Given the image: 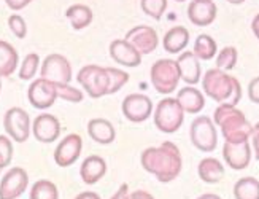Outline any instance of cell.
Segmentation results:
<instances>
[{"label": "cell", "mask_w": 259, "mask_h": 199, "mask_svg": "<svg viewBox=\"0 0 259 199\" xmlns=\"http://www.w3.org/2000/svg\"><path fill=\"white\" fill-rule=\"evenodd\" d=\"M142 168L154 175L161 183H170L183 169L182 153L174 142H164L159 147H150L142 151Z\"/></svg>", "instance_id": "1"}, {"label": "cell", "mask_w": 259, "mask_h": 199, "mask_svg": "<svg viewBox=\"0 0 259 199\" xmlns=\"http://www.w3.org/2000/svg\"><path fill=\"white\" fill-rule=\"evenodd\" d=\"M204 93L220 104L237 107L242 99V86L235 76L220 69H208L202 78Z\"/></svg>", "instance_id": "2"}, {"label": "cell", "mask_w": 259, "mask_h": 199, "mask_svg": "<svg viewBox=\"0 0 259 199\" xmlns=\"http://www.w3.org/2000/svg\"><path fill=\"white\" fill-rule=\"evenodd\" d=\"M213 123H217L221 128L224 142L231 143L250 140L253 132V126L246 120L243 112L229 104H220V107H217L215 115H213Z\"/></svg>", "instance_id": "3"}, {"label": "cell", "mask_w": 259, "mask_h": 199, "mask_svg": "<svg viewBox=\"0 0 259 199\" xmlns=\"http://www.w3.org/2000/svg\"><path fill=\"white\" fill-rule=\"evenodd\" d=\"M76 80L83 86L86 94L93 99H100L104 96H108L110 88V76L107 72V67L96 64H89L78 72Z\"/></svg>", "instance_id": "4"}, {"label": "cell", "mask_w": 259, "mask_h": 199, "mask_svg": "<svg viewBox=\"0 0 259 199\" xmlns=\"http://www.w3.org/2000/svg\"><path fill=\"white\" fill-rule=\"evenodd\" d=\"M150 78H151L154 90L159 94H164V96L172 94L177 90L178 82L182 80L180 78V70H178L177 61H174V59L156 61L151 65Z\"/></svg>", "instance_id": "5"}, {"label": "cell", "mask_w": 259, "mask_h": 199, "mask_svg": "<svg viewBox=\"0 0 259 199\" xmlns=\"http://www.w3.org/2000/svg\"><path fill=\"white\" fill-rule=\"evenodd\" d=\"M185 112L174 97H165L154 110V125L164 134H174L183 125Z\"/></svg>", "instance_id": "6"}, {"label": "cell", "mask_w": 259, "mask_h": 199, "mask_svg": "<svg viewBox=\"0 0 259 199\" xmlns=\"http://www.w3.org/2000/svg\"><path fill=\"white\" fill-rule=\"evenodd\" d=\"M189 137L193 145L200 151H213L218 145V132L215 123L208 116H197L189 129Z\"/></svg>", "instance_id": "7"}, {"label": "cell", "mask_w": 259, "mask_h": 199, "mask_svg": "<svg viewBox=\"0 0 259 199\" xmlns=\"http://www.w3.org/2000/svg\"><path fill=\"white\" fill-rule=\"evenodd\" d=\"M4 128L7 136L18 143H24L32 132V121L26 110L19 107H11L4 116Z\"/></svg>", "instance_id": "8"}, {"label": "cell", "mask_w": 259, "mask_h": 199, "mask_svg": "<svg viewBox=\"0 0 259 199\" xmlns=\"http://www.w3.org/2000/svg\"><path fill=\"white\" fill-rule=\"evenodd\" d=\"M40 75H41V78L48 80L54 85H70L72 65L69 59L62 56V54L53 53L43 59Z\"/></svg>", "instance_id": "9"}, {"label": "cell", "mask_w": 259, "mask_h": 199, "mask_svg": "<svg viewBox=\"0 0 259 199\" xmlns=\"http://www.w3.org/2000/svg\"><path fill=\"white\" fill-rule=\"evenodd\" d=\"M27 97H29V102L33 108L47 110V108L53 107L56 99H58V88H56L54 83L40 76V78L33 80L32 85L29 86Z\"/></svg>", "instance_id": "10"}, {"label": "cell", "mask_w": 259, "mask_h": 199, "mask_svg": "<svg viewBox=\"0 0 259 199\" xmlns=\"http://www.w3.org/2000/svg\"><path fill=\"white\" fill-rule=\"evenodd\" d=\"M122 115L132 123H143L153 113V102L145 94H129L122 101Z\"/></svg>", "instance_id": "11"}, {"label": "cell", "mask_w": 259, "mask_h": 199, "mask_svg": "<svg viewBox=\"0 0 259 199\" xmlns=\"http://www.w3.org/2000/svg\"><path fill=\"white\" fill-rule=\"evenodd\" d=\"M29 186V174L22 168H11L0 182V199H18Z\"/></svg>", "instance_id": "12"}, {"label": "cell", "mask_w": 259, "mask_h": 199, "mask_svg": "<svg viewBox=\"0 0 259 199\" xmlns=\"http://www.w3.org/2000/svg\"><path fill=\"white\" fill-rule=\"evenodd\" d=\"M83 150V139L78 134L65 136L54 150V161L59 168H69L78 161Z\"/></svg>", "instance_id": "13"}, {"label": "cell", "mask_w": 259, "mask_h": 199, "mask_svg": "<svg viewBox=\"0 0 259 199\" xmlns=\"http://www.w3.org/2000/svg\"><path fill=\"white\" fill-rule=\"evenodd\" d=\"M126 42H129L131 45L137 50L142 56L143 54H151L157 45H159V37L157 32L150 27V26H135L132 27L126 34Z\"/></svg>", "instance_id": "14"}, {"label": "cell", "mask_w": 259, "mask_h": 199, "mask_svg": "<svg viewBox=\"0 0 259 199\" xmlns=\"http://www.w3.org/2000/svg\"><path fill=\"white\" fill-rule=\"evenodd\" d=\"M223 156L224 161L234 171H243L250 166L251 161V147L250 142H239V143H231L224 142L223 147Z\"/></svg>", "instance_id": "15"}, {"label": "cell", "mask_w": 259, "mask_h": 199, "mask_svg": "<svg viewBox=\"0 0 259 199\" xmlns=\"http://www.w3.org/2000/svg\"><path fill=\"white\" fill-rule=\"evenodd\" d=\"M32 134L41 143H53L61 136L59 120L51 113L38 115L32 123Z\"/></svg>", "instance_id": "16"}, {"label": "cell", "mask_w": 259, "mask_h": 199, "mask_svg": "<svg viewBox=\"0 0 259 199\" xmlns=\"http://www.w3.org/2000/svg\"><path fill=\"white\" fill-rule=\"evenodd\" d=\"M218 8L213 0H193L188 7V18L194 26L205 27L217 19Z\"/></svg>", "instance_id": "17"}, {"label": "cell", "mask_w": 259, "mask_h": 199, "mask_svg": "<svg viewBox=\"0 0 259 199\" xmlns=\"http://www.w3.org/2000/svg\"><path fill=\"white\" fill-rule=\"evenodd\" d=\"M108 50L111 59H115L118 64L124 65V67H139L142 64V54L126 40H113L110 43Z\"/></svg>", "instance_id": "18"}, {"label": "cell", "mask_w": 259, "mask_h": 199, "mask_svg": "<svg viewBox=\"0 0 259 199\" xmlns=\"http://www.w3.org/2000/svg\"><path fill=\"white\" fill-rule=\"evenodd\" d=\"M177 65L180 70V78H182L186 85H197L202 78V69L200 62L194 56L193 51H185L180 54L177 59Z\"/></svg>", "instance_id": "19"}, {"label": "cell", "mask_w": 259, "mask_h": 199, "mask_svg": "<svg viewBox=\"0 0 259 199\" xmlns=\"http://www.w3.org/2000/svg\"><path fill=\"white\" fill-rule=\"evenodd\" d=\"M105 174H107V163L102 156L91 154V156H88L81 163L80 175L86 185H96L99 180L104 179Z\"/></svg>", "instance_id": "20"}, {"label": "cell", "mask_w": 259, "mask_h": 199, "mask_svg": "<svg viewBox=\"0 0 259 199\" xmlns=\"http://www.w3.org/2000/svg\"><path fill=\"white\" fill-rule=\"evenodd\" d=\"M88 134L100 145H110L116 137V131L113 125L105 118H93L88 123Z\"/></svg>", "instance_id": "21"}, {"label": "cell", "mask_w": 259, "mask_h": 199, "mask_svg": "<svg viewBox=\"0 0 259 199\" xmlns=\"http://www.w3.org/2000/svg\"><path fill=\"white\" fill-rule=\"evenodd\" d=\"M177 102L183 108V112L188 113H199L205 107V97L197 88L194 86H185L183 90L178 91Z\"/></svg>", "instance_id": "22"}, {"label": "cell", "mask_w": 259, "mask_h": 199, "mask_svg": "<svg viewBox=\"0 0 259 199\" xmlns=\"http://www.w3.org/2000/svg\"><path fill=\"white\" fill-rule=\"evenodd\" d=\"M189 43V30L183 26H175L170 30H167V34L164 35L162 47L167 53L177 54L180 51H183Z\"/></svg>", "instance_id": "23"}, {"label": "cell", "mask_w": 259, "mask_h": 199, "mask_svg": "<svg viewBox=\"0 0 259 199\" xmlns=\"http://www.w3.org/2000/svg\"><path fill=\"white\" fill-rule=\"evenodd\" d=\"M19 64V54L13 45H10L8 42L0 40V78L11 76Z\"/></svg>", "instance_id": "24"}, {"label": "cell", "mask_w": 259, "mask_h": 199, "mask_svg": "<svg viewBox=\"0 0 259 199\" xmlns=\"http://www.w3.org/2000/svg\"><path fill=\"white\" fill-rule=\"evenodd\" d=\"M199 179L205 183H218L224 177V166L217 158H204L197 166Z\"/></svg>", "instance_id": "25"}, {"label": "cell", "mask_w": 259, "mask_h": 199, "mask_svg": "<svg viewBox=\"0 0 259 199\" xmlns=\"http://www.w3.org/2000/svg\"><path fill=\"white\" fill-rule=\"evenodd\" d=\"M65 16L70 21L75 30H81L93 23V10L83 4H75L69 7L65 12Z\"/></svg>", "instance_id": "26"}, {"label": "cell", "mask_w": 259, "mask_h": 199, "mask_svg": "<svg viewBox=\"0 0 259 199\" xmlns=\"http://www.w3.org/2000/svg\"><path fill=\"white\" fill-rule=\"evenodd\" d=\"M235 199H259V180L254 177H242L234 185Z\"/></svg>", "instance_id": "27"}, {"label": "cell", "mask_w": 259, "mask_h": 199, "mask_svg": "<svg viewBox=\"0 0 259 199\" xmlns=\"http://www.w3.org/2000/svg\"><path fill=\"white\" fill-rule=\"evenodd\" d=\"M217 51H218V47H217V42L213 40L210 35L207 34H200L196 42H194V56L200 61H210L217 56Z\"/></svg>", "instance_id": "28"}, {"label": "cell", "mask_w": 259, "mask_h": 199, "mask_svg": "<svg viewBox=\"0 0 259 199\" xmlns=\"http://www.w3.org/2000/svg\"><path fill=\"white\" fill-rule=\"evenodd\" d=\"M29 199H59V190L51 180L41 179L30 186Z\"/></svg>", "instance_id": "29"}, {"label": "cell", "mask_w": 259, "mask_h": 199, "mask_svg": "<svg viewBox=\"0 0 259 199\" xmlns=\"http://www.w3.org/2000/svg\"><path fill=\"white\" fill-rule=\"evenodd\" d=\"M38 67H40V56L37 53H29L21 62V67L18 72L19 78L24 82L32 80L33 76H35V73L38 72Z\"/></svg>", "instance_id": "30"}, {"label": "cell", "mask_w": 259, "mask_h": 199, "mask_svg": "<svg viewBox=\"0 0 259 199\" xmlns=\"http://www.w3.org/2000/svg\"><path fill=\"white\" fill-rule=\"evenodd\" d=\"M237 59H239L237 48L224 47L217 56V69L229 72V70H232L235 67V65H237Z\"/></svg>", "instance_id": "31"}, {"label": "cell", "mask_w": 259, "mask_h": 199, "mask_svg": "<svg viewBox=\"0 0 259 199\" xmlns=\"http://www.w3.org/2000/svg\"><path fill=\"white\" fill-rule=\"evenodd\" d=\"M107 72H108V76H110L108 94H115V93H118L121 90L122 86L127 85V82H129V73L127 72L116 69V67H107Z\"/></svg>", "instance_id": "32"}, {"label": "cell", "mask_w": 259, "mask_h": 199, "mask_svg": "<svg viewBox=\"0 0 259 199\" xmlns=\"http://www.w3.org/2000/svg\"><path fill=\"white\" fill-rule=\"evenodd\" d=\"M142 10L153 19H161L167 10V0H142Z\"/></svg>", "instance_id": "33"}, {"label": "cell", "mask_w": 259, "mask_h": 199, "mask_svg": "<svg viewBox=\"0 0 259 199\" xmlns=\"http://www.w3.org/2000/svg\"><path fill=\"white\" fill-rule=\"evenodd\" d=\"M56 88H58V97L64 99V101H67V102L78 104L84 99L83 91L72 86V85H56Z\"/></svg>", "instance_id": "34"}, {"label": "cell", "mask_w": 259, "mask_h": 199, "mask_svg": "<svg viewBox=\"0 0 259 199\" xmlns=\"http://www.w3.org/2000/svg\"><path fill=\"white\" fill-rule=\"evenodd\" d=\"M13 142L8 136H0V169H5L13 160Z\"/></svg>", "instance_id": "35"}, {"label": "cell", "mask_w": 259, "mask_h": 199, "mask_svg": "<svg viewBox=\"0 0 259 199\" xmlns=\"http://www.w3.org/2000/svg\"><path fill=\"white\" fill-rule=\"evenodd\" d=\"M8 27L18 38H24L27 35V24L24 18L19 15H11L8 18Z\"/></svg>", "instance_id": "36"}, {"label": "cell", "mask_w": 259, "mask_h": 199, "mask_svg": "<svg viewBox=\"0 0 259 199\" xmlns=\"http://www.w3.org/2000/svg\"><path fill=\"white\" fill-rule=\"evenodd\" d=\"M248 97L254 104H259V76L253 78L248 85Z\"/></svg>", "instance_id": "37"}, {"label": "cell", "mask_w": 259, "mask_h": 199, "mask_svg": "<svg viewBox=\"0 0 259 199\" xmlns=\"http://www.w3.org/2000/svg\"><path fill=\"white\" fill-rule=\"evenodd\" d=\"M251 147L254 150V158L259 161V121L253 126V132H251Z\"/></svg>", "instance_id": "38"}, {"label": "cell", "mask_w": 259, "mask_h": 199, "mask_svg": "<svg viewBox=\"0 0 259 199\" xmlns=\"http://www.w3.org/2000/svg\"><path fill=\"white\" fill-rule=\"evenodd\" d=\"M32 0H5V4L8 5L10 10H13V12H18V10H22L26 8Z\"/></svg>", "instance_id": "39"}, {"label": "cell", "mask_w": 259, "mask_h": 199, "mask_svg": "<svg viewBox=\"0 0 259 199\" xmlns=\"http://www.w3.org/2000/svg\"><path fill=\"white\" fill-rule=\"evenodd\" d=\"M110 199H129V185L127 183H122L118 188V191L113 196H111Z\"/></svg>", "instance_id": "40"}, {"label": "cell", "mask_w": 259, "mask_h": 199, "mask_svg": "<svg viewBox=\"0 0 259 199\" xmlns=\"http://www.w3.org/2000/svg\"><path fill=\"white\" fill-rule=\"evenodd\" d=\"M129 199H154V196L145 190H137L129 194Z\"/></svg>", "instance_id": "41"}, {"label": "cell", "mask_w": 259, "mask_h": 199, "mask_svg": "<svg viewBox=\"0 0 259 199\" xmlns=\"http://www.w3.org/2000/svg\"><path fill=\"white\" fill-rule=\"evenodd\" d=\"M75 199H100V196L97 193H94V191H83V193L78 194Z\"/></svg>", "instance_id": "42"}, {"label": "cell", "mask_w": 259, "mask_h": 199, "mask_svg": "<svg viewBox=\"0 0 259 199\" xmlns=\"http://www.w3.org/2000/svg\"><path fill=\"white\" fill-rule=\"evenodd\" d=\"M251 30L253 34L256 35V38L259 40V13L253 18V23H251Z\"/></svg>", "instance_id": "43"}, {"label": "cell", "mask_w": 259, "mask_h": 199, "mask_svg": "<svg viewBox=\"0 0 259 199\" xmlns=\"http://www.w3.org/2000/svg\"><path fill=\"white\" fill-rule=\"evenodd\" d=\"M197 199H221V197L215 193H205V194H200Z\"/></svg>", "instance_id": "44"}, {"label": "cell", "mask_w": 259, "mask_h": 199, "mask_svg": "<svg viewBox=\"0 0 259 199\" xmlns=\"http://www.w3.org/2000/svg\"><path fill=\"white\" fill-rule=\"evenodd\" d=\"M229 4H232V5H240V4H243L245 0H228Z\"/></svg>", "instance_id": "45"}, {"label": "cell", "mask_w": 259, "mask_h": 199, "mask_svg": "<svg viewBox=\"0 0 259 199\" xmlns=\"http://www.w3.org/2000/svg\"><path fill=\"white\" fill-rule=\"evenodd\" d=\"M0 91H2V78H0Z\"/></svg>", "instance_id": "46"}, {"label": "cell", "mask_w": 259, "mask_h": 199, "mask_svg": "<svg viewBox=\"0 0 259 199\" xmlns=\"http://www.w3.org/2000/svg\"><path fill=\"white\" fill-rule=\"evenodd\" d=\"M175 2H186V0H175Z\"/></svg>", "instance_id": "47"}, {"label": "cell", "mask_w": 259, "mask_h": 199, "mask_svg": "<svg viewBox=\"0 0 259 199\" xmlns=\"http://www.w3.org/2000/svg\"><path fill=\"white\" fill-rule=\"evenodd\" d=\"M0 172H2V169H0Z\"/></svg>", "instance_id": "48"}]
</instances>
